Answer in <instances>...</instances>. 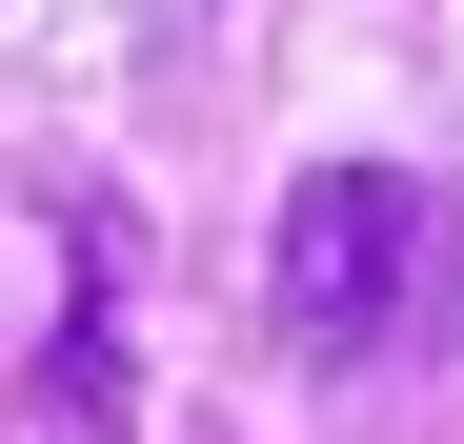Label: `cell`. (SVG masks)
I'll return each instance as SVG.
<instances>
[{"instance_id":"1","label":"cell","mask_w":464,"mask_h":444,"mask_svg":"<svg viewBox=\"0 0 464 444\" xmlns=\"http://www.w3.org/2000/svg\"><path fill=\"white\" fill-rule=\"evenodd\" d=\"M424 304V182L404 162H324L283 202V343L303 363H383Z\"/></svg>"}]
</instances>
